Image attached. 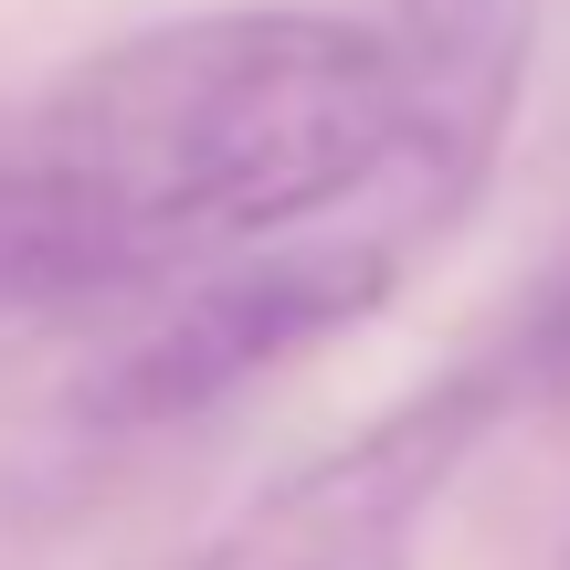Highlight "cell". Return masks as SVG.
Listing matches in <instances>:
<instances>
[{
  "label": "cell",
  "mask_w": 570,
  "mask_h": 570,
  "mask_svg": "<svg viewBox=\"0 0 570 570\" xmlns=\"http://www.w3.org/2000/svg\"><path fill=\"white\" fill-rule=\"evenodd\" d=\"M85 296H106V254L85 244V223L63 212V190L11 148V159H0V327L85 306Z\"/></svg>",
  "instance_id": "obj_5"
},
{
  "label": "cell",
  "mask_w": 570,
  "mask_h": 570,
  "mask_svg": "<svg viewBox=\"0 0 570 570\" xmlns=\"http://www.w3.org/2000/svg\"><path fill=\"white\" fill-rule=\"evenodd\" d=\"M402 53L348 11H180L106 42L21 127L106 285L202 275L327 212L370 223L402 159ZM381 233V223H370ZM391 244V233H381Z\"/></svg>",
  "instance_id": "obj_1"
},
{
  "label": "cell",
  "mask_w": 570,
  "mask_h": 570,
  "mask_svg": "<svg viewBox=\"0 0 570 570\" xmlns=\"http://www.w3.org/2000/svg\"><path fill=\"white\" fill-rule=\"evenodd\" d=\"M381 32L402 53L412 127L370 223L402 254H423L465 223V202L487 190L497 148L518 127V96L539 63V0H381Z\"/></svg>",
  "instance_id": "obj_4"
},
{
  "label": "cell",
  "mask_w": 570,
  "mask_h": 570,
  "mask_svg": "<svg viewBox=\"0 0 570 570\" xmlns=\"http://www.w3.org/2000/svg\"><path fill=\"white\" fill-rule=\"evenodd\" d=\"M412 254L381 244L370 223L327 212L306 233H275V244H244L223 265H202L117 360L85 381V423L96 433H159L190 423V412L233 402L244 381L306 360L317 338H348L370 306L402 285Z\"/></svg>",
  "instance_id": "obj_3"
},
{
  "label": "cell",
  "mask_w": 570,
  "mask_h": 570,
  "mask_svg": "<svg viewBox=\"0 0 570 570\" xmlns=\"http://www.w3.org/2000/svg\"><path fill=\"white\" fill-rule=\"evenodd\" d=\"M550 391H570V265H550L529 285V306H508L487 338L454 348L381 423L306 454L254 508H233L190 570H412L433 497L508 423H529Z\"/></svg>",
  "instance_id": "obj_2"
}]
</instances>
